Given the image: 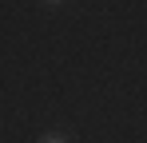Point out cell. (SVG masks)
<instances>
[{
  "instance_id": "6da1fadb",
  "label": "cell",
  "mask_w": 147,
  "mask_h": 143,
  "mask_svg": "<svg viewBox=\"0 0 147 143\" xmlns=\"http://www.w3.org/2000/svg\"><path fill=\"white\" fill-rule=\"evenodd\" d=\"M40 143H68V135H64V131H52V135H44Z\"/></svg>"
},
{
  "instance_id": "7a4b0ae2",
  "label": "cell",
  "mask_w": 147,
  "mask_h": 143,
  "mask_svg": "<svg viewBox=\"0 0 147 143\" xmlns=\"http://www.w3.org/2000/svg\"><path fill=\"white\" fill-rule=\"evenodd\" d=\"M44 4H64V0H44Z\"/></svg>"
}]
</instances>
